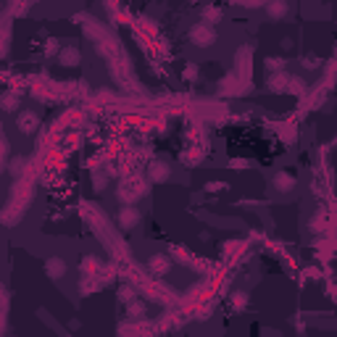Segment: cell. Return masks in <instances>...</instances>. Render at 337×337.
I'll list each match as a JSON object with an SVG mask.
<instances>
[{
    "instance_id": "1",
    "label": "cell",
    "mask_w": 337,
    "mask_h": 337,
    "mask_svg": "<svg viewBox=\"0 0 337 337\" xmlns=\"http://www.w3.org/2000/svg\"><path fill=\"white\" fill-rule=\"evenodd\" d=\"M190 40L197 45V48H208V45L216 42V32L211 29V24L200 21V24H195V27L190 29Z\"/></svg>"
},
{
    "instance_id": "2",
    "label": "cell",
    "mask_w": 337,
    "mask_h": 337,
    "mask_svg": "<svg viewBox=\"0 0 337 337\" xmlns=\"http://www.w3.org/2000/svg\"><path fill=\"white\" fill-rule=\"evenodd\" d=\"M116 222H119L121 229H132V227L140 224V211H137L134 206H121V211H119V216H116Z\"/></svg>"
},
{
    "instance_id": "3",
    "label": "cell",
    "mask_w": 337,
    "mask_h": 337,
    "mask_svg": "<svg viewBox=\"0 0 337 337\" xmlns=\"http://www.w3.org/2000/svg\"><path fill=\"white\" fill-rule=\"evenodd\" d=\"M16 124H19V129L24 132V134H32L34 129H37V113L34 111H21L19 113V119H16Z\"/></svg>"
},
{
    "instance_id": "4",
    "label": "cell",
    "mask_w": 337,
    "mask_h": 337,
    "mask_svg": "<svg viewBox=\"0 0 337 337\" xmlns=\"http://www.w3.org/2000/svg\"><path fill=\"white\" fill-rule=\"evenodd\" d=\"M58 61H61L63 66H77L79 61H82V53H79V48H74V45H69V48L58 50Z\"/></svg>"
},
{
    "instance_id": "5",
    "label": "cell",
    "mask_w": 337,
    "mask_h": 337,
    "mask_svg": "<svg viewBox=\"0 0 337 337\" xmlns=\"http://www.w3.org/2000/svg\"><path fill=\"white\" fill-rule=\"evenodd\" d=\"M148 177L153 182H166L169 179V166L164 164V161H153V164L148 166Z\"/></svg>"
},
{
    "instance_id": "6",
    "label": "cell",
    "mask_w": 337,
    "mask_h": 337,
    "mask_svg": "<svg viewBox=\"0 0 337 337\" xmlns=\"http://www.w3.org/2000/svg\"><path fill=\"white\" fill-rule=\"evenodd\" d=\"M45 272H48L50 280H58V277H63V274H66V263H63V258H48V261H45Z\"/></svg>"
},
{
    "instance_id": "7",
    "label": "cell",
    "mask_w": 337,
    "mask_h": 337,
    "mask_svg": "<svg viewBox=\"0 0 337 337\" xmlns=\"http://www.w3.org/2000/svg\"><path fill=\"white\" fill-rule=\"evenodd\" d=\"M148 266L153 269V274H166L169 272V255L158 253V255H153V258L148 261Z\"/></svg>"
},
{
    "instance_id": "8",
    "label": "cell",
    "mask_w": 337,
    "mask_h": 337,
    "mask_svg": "<svg viewBox=\"0 0 337 337\" xmlns=\"http://www.w3.org/2000/svg\"><path fill=\"white\" fill-rule=\"evenodd\" d=\"M293 184H295V177H290L287 171H280V174H274V187L280 190V192H287V190H293Z\"/></svg>"
},
{
    "instance_id": "9",
    "label": "cell",
    "mask_w": 337,
    "mask_h": 337,
    "mask_svg": "<svg viewBox=\"0 0 337 337\" xmlns=\"http://www.w3.org/2000/svg\"><path fill=\"white\" fill-rule=\"evenodd\" d=\"M266 14L272 19H282L287 14V0H272V3L266 6Z\"/></svg>"
},
{
    "instance_id": "10",
    "label": "cell",
    "mask_w": 337,
    "mask_h": 337,
    "mask_svg": "<svg viewBox=\"0 0 337 337\" xmlns=\"http://www.w3.org/2000/svg\"><path fill=\"white\" fill-rule=\"evenodd\" d=\"M0 108L3 111H16L19 108V95L16 92H3V95H0Z\"/></svg>"
},
{
    "instance_id": "11",
    "label": "cell",
    "mask_w": 337,
    "mask_h": 337,
    "mask_svg": "<svg viewBox=\"0 0 337 337\" xmlns=\"http://www.w3.org/2000/svg\"><path fill=\"white\" fill-rule=\"evenodd\" d=\"M203 21H206V24H216V21H222V8L206 6L203 8Z\"/></svg>"
},
{
    "instance_id": "12",
    "label": "cell",
    "mask_w": 337,
    "mask_h": 337,
    "mask_svg": "<svg viewBox=\"0 0 337 337\" xmlns=\"http://www.w3.org/2000/svg\"><path fill=\"white\" fill-rule=\"evenodd\" d=\"M143 313H145V303H143V300H129V303H126V316H132V319H140L143 316Z\"/></svg>"
},
{
    "instance_id": "13",
    "label": "cell",
    "mask_w": 337,
    "mask_h": 337,
    "mask_svg": "<svg viewBox=\"0 0 337 337\" xmlns=\"http://www.w3.org/2000/svg\"><path fill=\"white\" fill-rule=\"evenodd\" d=\"M287 82H290V77H287L285 72H277V77H272V79H269V87H272V90H277V92H282Z\"/></svg>"
},
{
    "instance_id": "14",
    "label": "cell",
    "mask_w": 337,
    "mask_h": 337,
    "mask_svg": "<svg viewBox=\"0 0 337 337\" xmlns=\"http://www.w3.org/2000/svg\"><path fill=\"white\" fill-rule=\"evenodd\" d=\"M116 195H119V200H121L124 206H132V203L137 200V197H140V192H134V190H129V187H121Z\"/></svg>"
},
{
    "instance_id": "15",
    "label": "cell",
    "mask_w": 337,
    "mask_h": 337,
    "mask_svg": "<svg viewBox=\"0 0 337 337\" xmlns=\"http://www.w3.org/2000/svg\"><path fill=\"white\" fill-rule=\"evenodd\" d=\"M24 166H27V158L24 156H16L14 161H11V166H8V171L14 174V177H19L21 171H24Z\"/></svg>"
},
{
    "instance_id": "16",
    "label": "cell",
    "mask_w": 337,
    "mask_h": 337,
    "mask_svg": "<svg viewBox=\"0 0 337 337\" xmlns=\"http://www.w3.org/2000/svg\"><path fill=\"white\" fill-rule=\"evenodd\" d=\"M129 300H134V290L132 287H121L119 290V303H129Z\"/></svg>"
},
{
    "instance_id": "17",
    "label": "cell",
    "mask_w": 337,
    "mask_h": 337,
    "mask_svg": "<svg viewBox=\"0 0 337 337\" xmlns=\"http://www.w3.org/2000/svg\"><path fill=\"white\" fill-rule=\"evenodd\" d=\"M266 69H269V72H282L285 61H282V58H269V61H266Z\"/></svg>"
},
{
    "instance_id": "18",
    "label": "cell",
    "mask_w": 337,
    "mask_h": 337,
    "mask_svg": "<svg viewBox=\"0 0 337 337\" xmlns=\"http://www.w3.org/2000/svg\"><path fill=\"white\" fill-rule=\"evenodd\" d=\"M290 85H293V87H290L293 92H300V90H303V79H290Z\"/></svg>"
},
{
    "instance_id": "19",
    "label": "cell",
    "mask_w": 337,
    "mask_h": 337,
    "mask_svg": "<svg viewBox=\"0 0 337 337\" xmlns=\"http://www.w3.org/2000/svg\"><path fill=\"white\" fill-rule=\"evenodd\" d=\"M303 66H306V69H316V66H319V61H316V58H306Z\"/></svg>"
},
{
    "instance_id": "20",
    "label": "cell",
    "mask_w": 337,
    "mask_h": 337,
    "mask_svg": "<svg viewBox=\"0 0 337 337\" xmlns=\"http://www.w3.org/2000/svg\"><path fill=\"white\" fill-rule=\"evenodd\" d=\"M197 77V72H195V66H190V69H184V79H195Z\"/></svg>"
},
{
    "instance_id": "21",
    "label": "cell",
    "mask_w": 337,
    "mask_h": 337,
    "mask_svg": "<svg viewBox=\"0 0 337 337\" xmlns=\"http://www.w3.org/2000/svg\"><path fill=\"white\" fill-rule=\"evenodd\" d=\"M29 3H37V0H29Z\"/></svg>"
}]
</instances>
